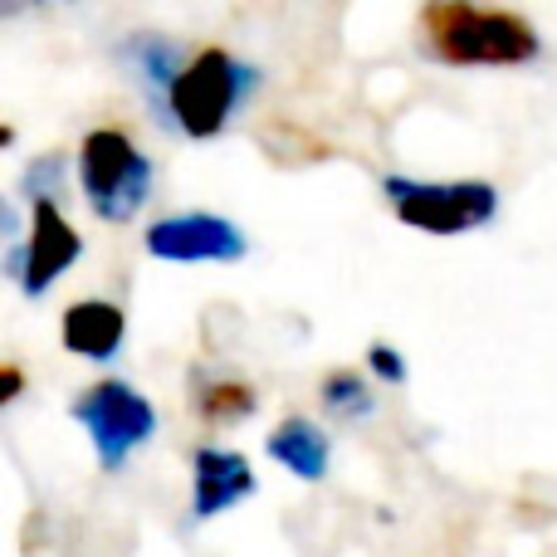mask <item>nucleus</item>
Returning <instances> with one entry per match:
<instances>
[{"label": "nucleus", "mask_w": 557, "mask_h": 557, "mask_svg": "<svg viewBox=\"0 0 557 557\" xmlns=\"http://www.w3.org/2000/svg\"><path fill=\"white\" fill-rule=\"evenodd\" d=\"M421 49L455 69H513V64H533L543 39L513 10L431 0L421 10Z\"/></svg>", "instance_id": "1"}, {"label": "nucleus", "mask_w": 557, "mask_h": 557, "mask_svg": "<svg viewBox=\"0 0 557 557\" xmlns=\"http://www.w3.org/2000/svg\"><path fill=\"white\" fill-rule=\"evenodd\" d=\"M255 88H260V69H250L221 45H206L186 54V64L176 69L172 88L157 108V123L206 143V137H221L231 127V117L240 113Z\"/></svg>", "instance_id": "2"}, {"label": "nucleus", "mask_w": 557, "mask_h": 557, "mask_svg": "<svg viewBox=\"0 0 557 557\" xmlns=\"http://www.w3.org/2000/svg\"><path fill=\"white\" fill-rule=\"evenodd\" d=\"M157 166L123 127H94L78 143V191L88 211L108 225H127L147 206Z\"/></svg>", "instance_id": "3"}, {"label": "nucleus", "mask_w": 557, "mask_h": 557, "mask_svg": "<svg viewBox=\"0 0 557 557\" xmlns=\"http://www.w3.org/2000/svg\"><path fill=\"white\" fill-rule=\"evenodd\" d=\"M382 196L411 231L465 235L499 215V191L490 182H421V176H382Z\"/></svg>", "instance_id": "4"}, {"label": "nucleus", "mask_w": 557, "mask_h": 557, "mask_svg": "<svg viewBox=\"0 0 557 557\" xmlns=\"http://www.w3.org/2000/svg\"><path fill=\"white\" fill-rule=\"evenodd\" d=\"M69 416L88 431L98 465H103L108 474H117L157 435V406L147 401L137 386L117 382V376L84 386V396H74Z\"/></svg>", "instance_id": "5"}, {"label": "nucleus", "mask_w": 557, "mask_h": 557, "mask_svg": "<svg viewBox=\"0 0 557 557\" xmlns=\"http://www.w3.org/2000/svg\"><path fill=\"white\" fill-rule=\"evenodd\" d=\"M147 255L166 264H235L250 255V240L235 221L211 211H186V215H162L147 225L143 235Z\"/></svg>", "instance_id": "6"}, {"label": "nucleus", "mask_w": 557, "mask_h": 557, "mask_svg": "<svg viewBox=\"0 0 557 557\" xmlns=\"http://www.w3.org/2000/svg\"><path fill=\"white\" fill-rule=\"evenodd\" d=\"M84 255V235L64 221L59 201H39L35 206V225H29V240H20L5 255V274L20 284L25 298H45L54 288V278Z\"/></svg>", "instance_id": "7"}, {"label": "nucleus", "mask_w": 557, "mask_h": 557, "mask_svg": "<svg viewBox=\"0 0 557 557\" xmlns=\"http://www.w3.org/2000/svg\"><path fill=\"white\" fill-rule=\"evenodd\" d=\"M255 490H260V480H255L250 460L240 450H225V445H196L191 450V519L196 523L235 509Z\"/></svg>", "instance_id": "8"}, {"label": "nucleus", "mask_w": 557, "mask_h": 557, "mask_svg": "<svg viewBox=\"0 0 557 557\" xmlns=\"http://www.w3.org/2000/svg\"><path fill=\"white\" fill-rule=\"evenodd\" d=\"M59 337L69 352L88 357V362H113L127 337V313L113 298H78L59 318Z\"/></svg>", "instance_id": "9"}, {"label": "nucleus", "mask_w": 557, "mask_h": 557, "mask_svg": "<svg viewBox=\"0 0 557 557\" xmlns=\"http://www.w3.org/2000/svg\"><path fill=\"white\" fill-rule=\"evenodd\" d=\"M264 450H270V460H278L288 474H298V480H308V484L323 480L327 460H333V441H327L308 416H284L270 431Z\"/></svg>", "instance_id": "10"}, {"label": "nucleus", "mask_w": 557, "mask_h": 557, "mask_svg": "<svg viewBox=\"0 0 557 557\" xmlns=\"http://www.w3.org/2000/svg\"><path fill=\"white\" fill-rule=\"evenodd\" d=\"M117 59L133 69V78L143 84L147 103H152V113H157L166 88H172V78H176V69L186 64V49L176 45V39H162V35H133L123 49H117Z\"/></svg>", "instance_id": "11"}, {"label": "nucleus", "mask_w": 557, "mask_h": 557, "mask_svg": "<svg viewBox=\"0 0 557 557\" xmlns=\"http://www.w3.org/2000/svg\"><path fill=\"white\" fill-rule=\"evenodd\" d=\"M191 406L206 425H235L250 421L260 411V396H255L250 382H235V376H201L191 382Z\"/></svg>", "instance_id": "12"}, {"label": "nucleus", "mask_w": 557, "mask_h": 557, "mask_svg": "<svg viewBox=\"0 0 557 557\" xmlns=\"http://www.w3.org/2000/svg\"><path fill=\"white\" fill-rule=\"evenodd\" d=\"M318 396H323V411L333 416V421H362V416L376 411L372 386H367V376L352 372V367H337V372H327L323 386H318Z\"/></svg>", "instance_id": "13"}, {"label": "nucleus", "mask_w": 557, "mask_h": 557, "mask_svg": "<svg viewBox=\"0 0 557 557\" xmlns=\"http://www.w3.org/2000/svg\"><path fill=\"white\" fill-rule=\"evenodd\" d=\"M59 182H64V157L49 152V157H39V162L25 172L20 191L29 196V206H39V201H59Z\"/></svg>", "instance_id": "14"}, {"label": "nucleus", "mask_w": 557, "mask_h": 557, "mask_svg": "<svg viewBox=\"0 0 557 557\" xmlns=\"http://www.w3.org/2000/svg\"><path fill=\"white\" fill-rule=\"evenodd\" d=\"M367 367H372V376H376V382H386V386H401L406 382V357L396 352L392 343H372V347H367Z\"/></svg>", "instance_id": "15"}, {"label": "nucleus", "mask_w": 557, "mask_h": 557, "mask_svg": "<svg viewBox=\"0 0 557 557\" xmlns=\"http://www.w3.org/2000/svg\"><path fill=\"white\" fill-rule=\"evenodd\" d=\"M20 392H25V372L20 367H0V406H10Z\"/></svg>", "instance_id": "16"}, {"label": "nucleus", "mask_w": 557, "mask_h": 557, "mask_svg": "<svg viewBox=\"0 0 557 557\" xmlns=\"http://www.w3.org/2000/svg\"><path fill=\"white\" fill-rule=\"evenodd\" d=\"M10 143H15V127H5V123H0V147H10Z\"/></svg>", "instance_id": "17"}]
</instances>
